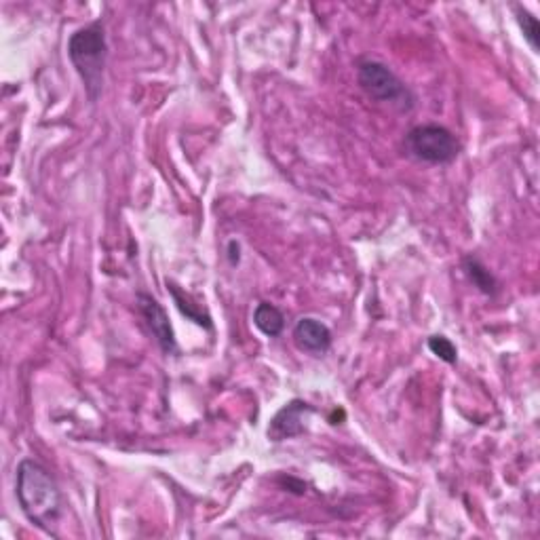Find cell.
Returning <instances> with one entry per match:
<instances>
[{"label": "cell", "instance_id": "6da1fadb", "mask_svg": "<svg viewBox=\"0 0 540 540\" xmlns=\"http://www.w3.org/2000/svg\"><path fill=\"white\" fill-rule=\"evenodd\" d=\"M15 496L30 524L57 536V526L64 519V496L53 475L41 462L24 458L15 471Z\"/></svg>", "mask_w": 540, "mask_h": 540}, {"label": "cell", "instance_id": "7a4b0ae2", "mask_svg": "<svg viewBox=\"0 0 540 540\" xmlns=\"http://www.w3.org/2000/svg\"><path fill=\"white\" fill-rule=\"evenodd\" d=\"M68 57L81 76L87 98L98 102L104 89V72L108 62V41L102 22H93L74 30L68 38Z\"/></svg>", "mask_w": 540, "mask_h": 540}, {"label": "cell", "instance_id": "3957f363", "mask_svg": "<svg viewBox=\"0 0 540 540\" xmlns=\"http://www.w3.org/2000/svg\"><path fill=\"white\" fill-rule=\"evenodd\" d=\"M357 83L363 93L378 104L410 110L416 102L410 87L405 85L387 64L376 60H361L357 64Z\"/></svg>", "mask_w": 540, "mask_h": 540}, {"label": "cell", "instance_id": "277c9868", "mask_svg": "<svg viewBox=\"0 0 540 540\" xmlns=\"http://www.w3.org/2000/svg\"><path fill=\"white\" fill-rule=\"evenodd\" d=\"M405 150L416 161L429 165H450L462 150L456 135L443 125H418L405 135Z\"/></svg>", "mask_w": 540, "mask_h": 540}, {"label": "cell", "instance_id": "5b68a950", "mask_svg": "<svg viewBox=\"0 0 540 540\" xmlns=\"http://www.w3.org/2000/svg\"><path fill=\"white\" fill-rule=\"evenodd\" d=\"M313 412H315L313 405L302 399H292L289 403H285L268 424V431H266L268 439L279 443V441L294 439L302 435L306 431V418Z\"/></svg>", "mask_w": 540, "mask_h": 540}, {"label": "cell", "instance_id": "8992f818", "mask_svg": "<svg viewBox=\"0 0 540 540\" xmlns=\"http://www.w3.org/2000/svg\"><path fill=\"white\" fill-rule=\"evenodd\" d=\"M138 308H140V315L144 317V321L148 325L150 334L161 346V351L165 355H176L178 353L176 332H173L169 317L165 313V308L159 304V300L148 296V294H138Z\"/></svg>", "mask_w": 540, "mask_h": 540}, {"label": "cell", "instance_id": "52a82bcc", "mask_svg": "<svg viewBox=\"0 0 540 540\" xmlns=\"http://www.w3.org/2000/svg\"><path fill=\"white\" fill-rule=\"evenodd\" d=\"M292 338L298 349L308 355H325L332 349V330L315 317L298 319Z\"/></svg>", "mask_w": 540, "mask_h": 540}, {"label": "cell", "instance_id": "ba28073f", "mask_svg": "<svg viewBox=\"0 0 540 540\" xmlns=\"http://www.w3.org/2000/svg\"><path fill=\"white\" fill-rule=\"evenodd\" d=\"M462 270H465L467 279L477 287V292L484 296H496L498 294V279L492 275V270L475 256H467L462 260Z\"/></svg>", "mask_w": 540, "mask_h": 540}, {"label": "cell", "instance_id": "9c48e42d", "mask_svg": "<svg viewBox=\"0 0 540 540\" xmlns=\"http://www.w3.org/2000/svg\"><path fill=\"white\" fill-rule=\"evenodd\" d=\"M254 325L258 327V330L264 336L279 338L281 332H283V327H285V317H283V313L279 311L275 304L260 302L254 308Z\"/></svg>", "mask_w": 540, "mask_h": 540}, {"label": "cell", "instance_id": "30bf717a", "mask_svg": "<svg viewBox=\"0 0 540 540\" xmlns=\"http://www.w3.org/2000/svg\"><path fill=\"white\" fill-rule=\"evenodd\" d=\"M167 285H169V292H171L173 300H176V304H178V308L182 311V315H186L188 319H192L197 325L207 327V330H211V317L201 311V306L199 304H192V298L188 294L180 292V289L176 285H173V283H167Z\"/></svg>", "mask_w": 540, "mask_h": 540}, {"label": "cell", "instance_id": "8fae6325", "mask_svg": "<svg viewBox=\"0 0 540 540\" xmlns=\"http://www.w3.org/2000/svg\"><path fill=\"white\" fill-rule=\"evenodd\" d=\"M515 11V17H517V24L519 28H522L524 32V38H526V43L530 45V49L534 53L540 51V24H538V17H534L526 7L522 5H515L513 7Z\"/></svg>", "mask_w": 540, "mask_h": 540}, {"label": "cell", "instance_id": "7c38bea8", "mask_svg": "<svg viewBox=\"0 0 540 540\" xmlns=\"http://www.w3.org/2000/svg\"><path fill=\"white\" fill-rule=\"evenodd\" d=\"M427 346H429V351L439 357L441 361H446L448 365H456L458 361V349H456V344L448 338V336H441V334H435L427 340Z\"/></svg>", "mask_w": 540, "mask_h": 540}]
</instances>
